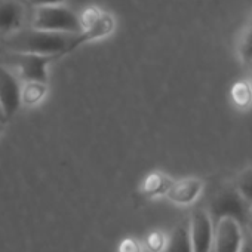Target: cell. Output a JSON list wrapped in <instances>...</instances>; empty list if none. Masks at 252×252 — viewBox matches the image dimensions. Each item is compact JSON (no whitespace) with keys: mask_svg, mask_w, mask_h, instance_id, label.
Instances as JSON below:
<instances>
[{"mask_svg":"<svg viewBox=\"0 0 252 252\" xmlns=\"http://www.w3.org/2000/svg\"><path fill=\"white\" fill-rule=\"evenodd\" d=\"M73 40L74 36L71 34L49 33L27 27L8 36L5 45L12 54H34L61 58L73 52Z\"/></svg>","mask_w":252,"mask_h":252,"instance_id":"1","label":"cell"},{"mask_svg":"<svg viewBox=\"0 0 252 252\" xmlns=\"http://www.w3.org/2000/svg\"><path fill=\"white\" fill-rule=\"evenodd\" d=\"M30 27L42 32L71 34V36H77L82 30L80 17L76 12H73L70 8H67L65 3L34 8Z\"/></svg>","mask_w":252,"mask_h":252,"instance_id":"2","label":"cell"},{"mask_svg":"<svg viewBox=\"0 0 252 252\" xmlns=\"http://www.w3.org/2000/svg\"><path fill=\"white\" fill-rule=\"evenodd\" d=\"M79 17L82 30L77 36H74L73 52L85 43L111 36L116 30V18L113 14L99 6H89Z\"/></svg>","mask_w":252,"mask_h":252,"instance_id":"3","label":"cell"},{"mask_svg":"<svg viewBox=\"0 0 252 252\" xmlns=\"http://www.w3.org/2000/svg\"><path fill=\"white\" fill-rule=\"evenodd\" d=\"M248 205L246 202L239 196L234 187L227 186L220 189L211 199L208 214L212 220V222H217L222 218H233L240 225L245 224L248 217Z\"/></svg>","mask_w":252,"mask_h":252,"instance_id":"4","label":"cell"},{"mask_svg":"<svg viewBox=\"0 0 252 252\" xmlns=\"http://www.w3.org/2000/svg\"><path fill=\"white\" fill-rule=\"evenodd\" d=\"M191 252H211L214 240V222L206 209H194L189 222Z\"/></svg>","mask_w":252,"mask_h":252,"instance_id":"5","label":"cell"},{"mask_svg":"<svg viewBox=\"0 0 252 252\" xmlns=\"http://www.w3.org/2000/svg\"><path fill=\"white\" fill-rule=\"evenodd\" d=\"M58 60L51 55L34 54H14V64L18 67L20 77L27 82H37L48 85V65Z\"/></svg>","mask_w":252,"mask_h":252,"instance_id":"6","label":"cell"},{"mask_svg":"<svg viewBox=\"0 0 252 252\" xmlns=\"http://www.w3.org/2000/svg\"><path fill=\"white\" fill-rule=\"evenodd\" d=\"M242 225L233 218H222L214 222L212 248L215 252H239L243 243Z\"/></svg>","mask_w":252,"mask_h":252,"instance_id":"7","label":"cell"},{"mask_svg":"<svg viewBox=\"0 0 252 252\" xmlns=\"http://www.w3.org/2000/svg\"><path fill=\"white\" fill-rule=\"evenodd\" d=\"M0 107L9 120L21 107V85L18 77L0 65Z\"/></svg>","mask_w":252,"mask_h":252,"instance_id":"8","label":"cell"},{"mask_svg":"<svg viewBox=\"0 0 252 252\" xmlns=\"http://www.w3.org/2000/svg\"><path fill=\"white\" fill-rule=\"evenodd\" d=\"M203 191V181L197 177H186L174 180L166 193V199L175 205L187 206L194 203Z\"/></svg>","mask_w":252,"mask_h":252,"instance_id":"9","label":"cell"},{"mask_svg":"<svg viewBox=\"0 0 252 252\" xmlns=\"http://www.w3.org/2000/svg\"><path fill=\"white\" fill-rule=\"evenodd\" d=\"M26 6L20 0H0V34L8 37L24 29Z\"/></svg>","mask_w":252,"mask_h":252,"instance_id":"10","label":"cell"},{"mask_svg":"<svg viewBox=\"0 0 252 252\" xmlns=\"http://www.w3.org/2000/svg\"><path fill=\"white\" fill-rule=\"evenodd\" d=\"M174 183V178L163 172H152L144 178V183L141 186V194L146 197H159V196H166L168 190L171 189Z\"/></svg>","mask_w":252,"mask_h":252,"instance_id":"11","label":"cell"},{"mask_svg":"<svg viewBox=\"0 0 252 252\" xmlns=\"http://www.w3.org/2000/svg\"><path fill=\"white\" fill-rule=\"evenodd\" d=\"M162 252H191L189 225L186 224L177 225L168 236Z\"/></svg>","mask_w":252,"mask_h":252,"instance_id":"12","label":"cell"},{"mask_svg":"<svg viewBox=\"0 0 252 252\" xmlns=\"http://www.w3.org/2000/svg\"><path fill=\"white\" fill-rule=\"evenodd\" d=\"M48 85L37 83V82H27L21 86V104L33 107L37 105L46 95Z\"/></svg>","mask_w":252,"mask_h":252,"instance_id":"13","label":"cell"},{"mask_svg":"<svg viewBox=\"0 0 252 252\" xmlns=\"http://www.w3.org/2000/svg\"><path fill=\"white\" fill-rule=\"evenodd\" d=\"M233 187L236 189L239 196L246 202V205L251 208L252 206V166L245 168L243 171L239 172Z\"/></svg>","mask_w":252,"mask_h":252,"instance_id":"14","label":"cell"},{"mask_svg":"<svg viewBox=\"0 0 252 252\" xmlns=\"http://www.w3.org/2000/svg\"><path fill=\"white\" fill-rule=\"evenodd\" d=\"M231 101L237 108L246 110L252 104V86L246 80L236 82L231 88Z\"/></svg>","mask_w":252,"mask_h":252,"instance_id":"15","label":"cell"},{"mask_svg":"<svg viewBox=\"0 0 252 252\" xmlns=\"http://www.w3.org/2000/svg\"><path fill=\"white\" fill-rule=\"evenodd\" d=\"M237 54L242 60V63H246L252 58V18L249 20V23L246 24L239 45H237Z\"/></svg>","mask_w":252,"mask_h":252,"instance_id":"16","label":"cell"},{"mask_svg":"<svg viewBox=\"0 0 252 252\" xmlns=\"http://www.w3.org/2000/svg\"><path fill=\"white\" fill-rule=\"evenodd\" d=\"M166 243V237L160 231H152L146 237V246L150 252H162Z\"/></svg>","mask_w":252,"mask_h":252,"instance_id":"17","label":"cell"},{"mask_svg":"<svg viewBox=\"0 0 252 252\" xmlns=\"http://www.w3.org/2000/svg\"><path fill=\"white\" fill-rule=\"evenodd\" d=\"M119 252H141V246L135 239H125L120 246H119Z\"/></svg>","mask_w":252,"mask_h":252,"instance_id":"18","label":"cell"},{"mask_svg":"<svg viewBox=\"0 0 252 252\" xmlns=\"http://www.w3.org/2000/svg\"><path fill=\"white\" fill-rule=\"evenodd\" d=\"M27 2L34 8H43V6H54V5H64L65 0H27Z\"/></svg>","mask_w":252,"mask_h":252,"instance_id":"19","label":"cell"},{"mask_svg":"<svg viewBox=\"0 0 252 252\" xmlns=\"http://www.w3.org/2000/svg\"><path fill=\"white\" fill-rule=\"evenodd\" d=\"M245 70H246V82L252 86V58L246 63H243Z\"/></svg>","mask_w":252,"mask_h":252,"instance_id":"20","label":"cell"},{"mask_svg":"<svg viewBox=\"0 0 252 252\" xmlns=\"http://www.w3.org/2000/svg\"><path fill=\"white\" fill-rule=\"evenodd\" d=\"M239 252H252V239L245 237L243 239V243H242V248H240Z\"/></svg>","mask_w":252,"mask_h":252,"instance_id":"21","label":"cell"},{"mask_svg":"<svg viewBox=\"0 0 252 252\" xmlns=\"http://www.w3.org/2000/svg\"><path fill=\"white\" fill-rule=\"evenodd\" d=\"M245 224H246V227H248L249 233L252 234V206H251V208H249V211H248V217H246Z\"/></svg>","mask_w":252,"mask_h":252,"instance_id":"22","label":"cell"},{"mask_svg":"<svg viewBox=\"0 0 252 252\" xmlns=\"http://www.w3.org/2000/svg\"><path fill=\"white\" fill-rule=\"evenodd\" d=\"M0 122H3V123H6V122H8V119H6V117H5V114H3L2 107H0Z\"/></svg>","mask_w":252,"mask_h":252,"instance_id":"23","label":"cell"},{"mask_svg":"<svg viewBox=\"0 0 252 252\" xmlns=\"http://www.w3.org/2000/svg\"><path fill=\"white\" fill-rule=\"evenodd\" d=\"M5 131V123L3 122H0V134H2Z\"/></svg>","mask_w":252,"mask_h":252,"instance_id":"24","label":"cell"}]
</instances>
